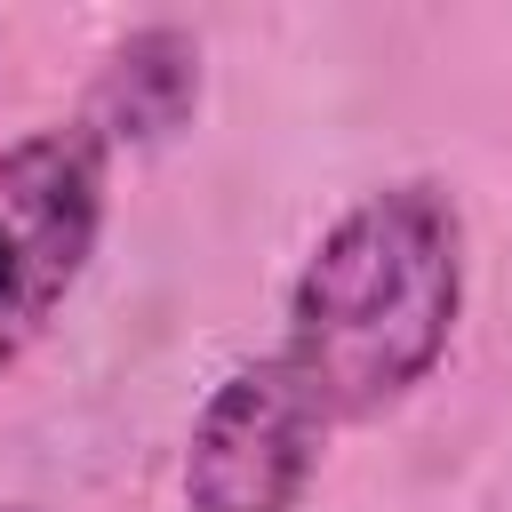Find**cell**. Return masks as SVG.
Here are the masks:
<instances>
[{"mask_svg": "<svg viewBox=\"0 0 512 512\" xmlns=\"http://www.w3.org/2000/svg\"><path fill=\"white\" fill-rule=\"evenodd\" d=\"M464 304V232L448 192L392 184L344 208L296 272L288 296V368L336 416H376L416 392Z\"/></svg>", "mask_w": 512, "mask_h": 512, "instance_id": "cell-1", "label": "cell"}, {"mask_svg": "<svg viewBox=\"0 0 512 512\" xmlns=\"http://www.w3.org/2000/svg\"><path fill=\"white\" fill-rule=\"evenodd\" d=\"M192 96H200V48H192V32H176V24H144V32H128V40L112 48L104 80H96V112H104V128H112V136H136V144L184 128Z\"/></svg>", "mask_w": 512, "mask_h": 512, "instance_id": "cell-4", "label": "cell"}, {"mask_svg": "<svg viewBox=\"0 0 512 512\" xmlns=\"http://www.w3.org/2000/svg\"><path fill=\"white\" fill-rule=\"evenodd\" d=\"M104 232V136L96 120L32 128L0 152V368L40 344L88 272Z\"/></svg>", "mask_w": 512, "mask_h": 512, "instance_id": "cell-2", "label": "cell"}, {"mask_svg": "<svg viewBox=\"0 0 512 512\" xmlns=\"http://www.w3.org/2000/svg\"><path fill=\"white\" fill-rule=\"evenodd\" d=\"M328 440V408L272 352L232 368L184 440V504L192 512H296Z\"/></svg>", "mask_w": 512, "mask_h": 512, "instance_id": "cell-3", "label": "cell"}]
</instances>
